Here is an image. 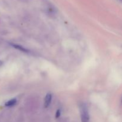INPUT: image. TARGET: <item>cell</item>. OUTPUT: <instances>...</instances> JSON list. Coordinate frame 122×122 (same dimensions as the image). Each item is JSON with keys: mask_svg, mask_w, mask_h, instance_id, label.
Returning <instances> with one entry per match:
<instances>
[{"mask_svg": "<svg viewBox=\"0 0 122 122\" xmlns=\"http://www.w3.org/2000/svg\"><path fill=\"white\" fill-rule=\"evenodd\" d=\"M17 101L15 99H12V100H10V101H7L5 103V106L7 107H11V106H14L16 103Z\"/></svg>", "mask_w": 122, "mask_h": 122, "instance_id": "cell-4", "label": "cell"}, {"mask_svg": "<svg viewBox=\"0 0 122 122\" xmlns=\"http://www.w3.org/2000/svg\"><path fill=\"white\" fill-rule=\"evenodd\" d=\"M11 45L13 46L14 48L17 49V50H19L20 51H22V52H29V50H27L26 48H25V47L23 46H21V45H16V44H11Z\"/></svg>", "mask_w": 122, "mask_h": 122, "instance_id": "cell-3", "label": "cell"}, {"mask_svg": "<svg viewBox=\"0 0 122 122\" xmlns=\"http://www.w3.org/2000/svg\"><path fill=\"white\" fill-rule=\"evenodd\" d=\"M20 1H24V2H26V1H28L29 0H20Z\"/></svg>", "mask_w": 122, "mask_h": 122, "instance_id": "cell-6", "label": "cell"}, {"mask_svg": "<svg viewBox=\"0 0 122 122\" xmlns=\"http://www.w3.org/2000/svg\"><path fill=\"white\" fill-rule=\"evenodd\" d=\"M60 114H61V112L60 110H58L56 112V118H58L60 116Z\"/></svg>", "mask_w": 122, "mask_h": 122, "instance_id": "cell-5", "label": "cell"}, {"mask_svg": "<svg viewBox=\"0 0 122 122\" xmlns=\"http://www.w3.org/2000/svg\"><path fill=\"white\" fill-rule=\"evenodd\" d=\"M82 122H89V116L87 106L85 103H81L79 106Z\"/></svg>", "mask_w": 122, "mask_h": 122, "instance_id": "cell-1", "label": "cell"}, {"mask_svg": "<svg viewBox=\"0 0 122 122\" xmlns=\"http://www.w3.org/2000/svg\"><path fill=\"white\" fill-rule=\"evenodd\" d=\"M51 100H52V95L51 94H47L45 98V101H44V107L47 108L49 107L50 104H51Z\"/></svg>", "mask_w": 122, "mask_h": 122, "instance_id": "cell-2", "label": "cell"}, {"mask_svg": "<svg viewBox=\"0 0 122 122\" xmlns=\"http://www.w3.org/2000/svg\"><path fill=\"white\" fill-rule=\"evenodd\" d=\"M119 1H120V2H122V0H119Z\"/></svg>", "mask_w": 122, "mask_h": 122, "instance_id": "cell-7", "label": "cell"}]
</instances>
